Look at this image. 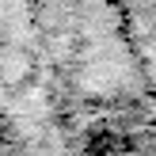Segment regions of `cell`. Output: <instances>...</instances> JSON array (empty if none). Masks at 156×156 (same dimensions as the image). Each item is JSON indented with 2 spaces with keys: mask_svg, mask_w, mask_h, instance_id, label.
Instances as JSON below:
<instances>
[{
  "mask_svg": "<svg viewBox=\"0 0 156 156\" xmlns=\"http://www.w3.org/2000/svg\"><path fill=\"white\" fill-rule=\"evenodd\" d=\"M27 76H34V57L23 46H4L0 50V80L4 84H23Z\"/></svg>",
  "mask_w": 156,
  "mask_h": 156,
  "instance_id": "1",
  "label": "cell"
}]
</instances>
